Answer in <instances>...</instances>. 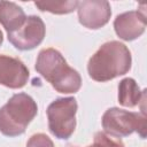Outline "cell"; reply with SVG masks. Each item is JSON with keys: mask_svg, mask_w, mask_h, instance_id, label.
Masks as SVG:
<instances>
[{"mask_svg": "<svg viewBox=\"0 0 147 147\" xmlns=\"http://www.w3.org/2000/svg\"><path fill=\"white\" fill-rule=\"evenodd\" d=\"M131 53L129 48L116 40L105 42L91 56L87 63L90 77L95 82H108L123 76L131 69Z\"/></svg>", "mask_w": 147, "mask_h": 147, "instance_id": "cell-1", "label": "cell"}, {"mask_svg": "<svg viewBox=\"0 0 147 147\" xmlns=\"http://www.w3.org/2000/svg\"><path fill=\"white\" fill-rule=\"evenodd\" d=\"M36 70L60 93H76L82 86L78 71L69 67L62 54L54 48H45L39 52Z\"/></svg>", "mask_w": 147, "mask_h": 147, "instance_id": "cell-2", "label": "cell"}, {"mask_svg": "<svg viewBox=\"0 0 147 147\" xmlns=\"http://www.w3.org/2000/svg\"><path fill=\"white\" fill-rule=\"evenodd\" d=\"M38 106L26 93L14 94L0 108V132L6 137H17L25 132L36 117Z\"/></svg>", "mask_w": 147, "mask_h": 147, "instance_id": "cell-3", "label": "cell"}, {"mask_svg": "<svg viewBox=\"0 0 147 147\" xmlns=\"http://www.w3.org/2000/svg\"><path fill=\"white\" fill-rule=\"evenodd\" d=\"M102 127L105 132L115 138L127 137L133 132L144 139L146 137V114L133 113L119 108H109L102 116Z\"/></svg>", "mask_w": 147, "mask_h": 147, "instance_id": "cell-4", "label": "cell"}, {"mask_svg": "<svg viewBox=\"0 0 147 147\" xmlns=\"http://www.w3.org/2000/svg\"><path fill=\"white\" fill-rule=\"evenodd\" d=\"M46 113L51 133L57 139H69L76 129V99L72 96L57 98L49 103Z\"/></svg>", "mask_w": 147, "mask_h": 147, "instance_id": "cell-5", "label": "cell"}, {"mask_svg": "<svg viewBox=\"0 0 147 147\" xmlns=\"http://www.w3.org/2000/svg\"><path fill=\"white\" fill-rule=\"evenodd\" d=\"M46 33L44 21L36 15L26 16L24 23L15 31L7 33L10 44L20 51H30L41 44Z\"/></svg>", "mask_w": 147, "mask_h": 147, "instance_id": "cell-6", "label": "cell"}, {"mask_svg": "<svg viewBox=\"0 0 147 147\" xmlns=\"http://www.w3.org/2000/svg\"><path fill=\"white\" fill-rule=\"evenodd\" d=\"M79 23L91 30H96L105 26L111 16V8L108 1L100 0H83L78 1L77 6Z\"/></svg>", "mask_w": 147, "mask_h": 147, "instance_id": "cell-7", "label": "cell"}, {"mask_svg": "<svg viewBox=\"0 0 147 147\" xmlns=\"http://www.w3.org/2000/svg\"><path fill=\"white\" fill-rule=\"evenodd\" d=\"M114 29L116 34L125 41L139 38L146 29L145 10H131L117 15L114 21Z\"/></svg>", "mask_w": 147, "mask_h": 147, "instance_id": "cell-8", "label": "cell"}, {"mask_svg": "<svg viewBox=\"0 0 147 147\" xmlns=\"http://www.w3.org/2000/svg\"><path fill=\"white\" fill-rule=\"evenodd\" d=\"M29 79V70L25 64L8 55H0V85L8 88H22Z\"/></svg>", "mask_w": 147, "mask_h": 147, "instance_id": "cell-9", "label": "cell"}, {"mask_svg": "<svg viewBox=\"0 0 147 147\" xmlns=\"http://www.w3.org/2000/svg\"><path fill=\"white\" fill-rule=\"evenodd\" d=\"M24 10L11 1L0 0V23L7 33L17 30L25 21Z\"/></svg>", "mask_w": 147, "mask_h": 147, "instance_id": "cell-10", "label": "cell"}, {"mask_svg": "<svg viewBox=\"0 0 147 147\" xmlns=\"http://www.w3.org/2000/svg\"><path fill=\"white\" fill-rule=\"evenodd\" d=\"M146 91H141L133 78H124L118 84V102L129 108L138 106L145 100Z\"/></svg>", "mask_w": 147, "mask_h": 147, "instance_id": "cell-11", "label": "cell"}, {"mask_svg": "<svg viewBox=\"0 0 147 147\" xmlns=\"http://www.w3.org/2000/svg\"><path fill=\"white\" fill-rule=\"evenodd\" d=\"M34 6L41 11L52 14H69L77 9L78 1H36Z\"/></svg>", "mask_w": 147, "mask_h": 147, "instance_id": "cell-12", "label": "cell"}, {"mask_svg": "<svg viewBox=\"0 0 147 147\" xmlns=\"http://www.w3.org/2000/svg\"><path fill=\"white\" fill-rule=\"evenodd\" d=\"M87 147H125L123 141L119 138H115L113 136L107 134L106 132H96L94 134L93 145Z\"/></svg>", "mask_w": 147, "mask_h": 147, "instance_id": "cell-13", "label": "cell"}, {"mask_svg": "<svg viewBox=\"0 0 147 147\" xmlns=\"http://www.w3.org/2000/svg\"><path fill=\"white\" fill-rule=\"evenodd\" d=\"M26 147H55V146L48 136L44 133H37L30 137V139L26 142Z\"/></svg>", "mask_w": 147, "mask_h": 147, "instance_id": "cell-14", "label": "cell"}, {"mask_svg": "<svg viewBox=\"0 0 147 147\" xmlns=\"http://www.w3.org/2000/svg\"><path fill=\"white\" fill-rule=\"evenodd\" d=\"M2 41H3V34H2V32H1V30H0V46H1Z\"/></svg>", "mask_w": 147, "mask_h": 147, "instance_id": "cell-15", "label": "cell"}, {"mask_svg": "<svg viewBox=\"0 0 147 147\" xmlns=\"http://www.w3.org/2000/svg\"><path fill=\"white\" fill-rule=\"evenodd\" d=\"M65 147H77V146H74V145H67Z\"/></svg>", "mask_w": 147, "mask_h": 147, "instance_id": "cell-16", "label": "cell"}]
</instances>
